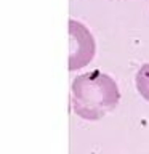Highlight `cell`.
Wrapping results in <instances>:
<instances>
[{
  "mask_svg": "<svg viewBox=\"0 0 149 154\" xmlns=\"http://www.w3.org/2000/svg\"><path fill=\"white\" fill-rule=\"evenodd\" d=\"M120 101L119 85L109 74L90 71L77 75L71 85L72 111L84 120H99Z\"/></svg>",
  "mask_w": 149,
  "mask_h": 154,
  "instance_id": "obj_1",
  "label": "cell"
},
{
  "mask_svg": "<svg viewBox=\"0 0 149 154\" xmlns=\"http://www.w3.org/2000/svg\"><path fill=\"white\" fill-rule=\"evenodd\" d=\"M96 55V42L85 24L69 19V71L88 66Z\"/></svg>",
  "mask_w": 149,
  "mask_h": 154,
  "instance_id": "obj_2",
  "label": "cell"
},
{
  "mask_svg": "<svg viewBox=\"0 0 149 154\" xmlns=\"http://www.w3.org/2000/svg\"><path fill=\"white\" fill-rule=\"evenodd\" d=\"M135 85L138 93L146 101H149V63L143 64L135 75Z\"/></svg>",
  "mask_w": 149,
  "mask_h": 154,
  "instance_id": "obj_3",
  "label": "cell"
}]
</instances>
